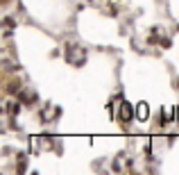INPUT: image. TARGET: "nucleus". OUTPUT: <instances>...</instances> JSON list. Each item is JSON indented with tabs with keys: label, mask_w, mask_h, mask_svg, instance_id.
Masks as SVG:
<instances>
[{
	"label": "nucleus",
	"mask_w": 179,
	"mask_h": 175,
	"mask_svg": "<svg viewBox=\"0 0 179 175\" xmlns=\"http://www.w3.org/2000/svg\"><path fill=\"white\" fill-rule=\"evenodd\" d=\"M132 116H134V109H132V105L125 100V103L120 105V116H118V118H120V123H129Z\"/></svg>",
	"instance_id": "nucleus-1"
},
{
	"label": "nucleus",
	"mask_w": 179,
	"mask_h": 175,
	"mask_svg": "<svg viewBox=\"0 0 179 175\" xmlns=\"http://www.w3.org/2000/svg\"><path fill=\"white\" fill-rule=\"evenodd\" d=\"M136 116H138V121H148V116H150V107L145 103H141L138 105V109H136Z\"/></svg>",
	"instance_id": "nucleus-2"
},
{
	"label": "nucleus",
	"mask_w": 179,
	"mask_h": 175,
	"mask_svg": "<svg viewBox=\"0 0 179 175\" xmlns=\"http://www.w3.org/2000/svg\"><path fill=\"white\" fill-rule=\"evenodd\" d=\"M5 91H7V93H18V91H21V80H14V82H9Z\"/></svg>",
	"instance_id": "nucleus-3"
},
{
	"label": "nucleus",
	"mask_w": 179,
	"mask_h": 175,
	"mask_svg": "<svg viewBox=\"0 0 179 175\" xmlns=\"http://www.w3.org/2000/svg\"><path fill=\"white\" fill-rule=\"evenodd\" d=\"M175 118H177V123H179V105H177V109H175Z\"/></svg>",
	"instance_id": "nucleus-4"
},
{
	"label": "nucleus",
	"mask_w": 179,
	"mask_h": 175,
	"mask_svg": "<svg viewBox=\"0 0 179 175\" xmlns=\"http://www.w3.org/2000/svg\"><path fill=\"white\" fill-rule=\"evenodd\" d=\"M177 89H179V80H177Z\"/></svg>",
	"instance_id": "nucleus-5"
}]
</instances>
